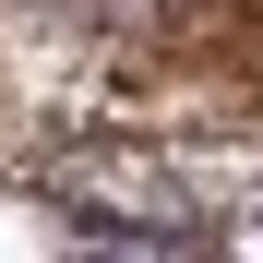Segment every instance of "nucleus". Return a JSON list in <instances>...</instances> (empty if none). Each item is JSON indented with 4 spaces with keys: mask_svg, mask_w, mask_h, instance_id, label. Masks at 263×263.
<instances>
[{
    "mask_svg": "<svg viewBox=\"0 0 263 263\" xmlns=\"http://www.w3.org/2000/svg\"><path fill=\"white\" fill-rule=\"evenodd\" d=\"M96 263H215V239H203L192 215H180V228H120Z\"/></svg>",
    "mask_w": 263,
    "mask_h": 263,
    "instance_id": "obj_1",
    "label": "nucleus"
}]
</instances>
